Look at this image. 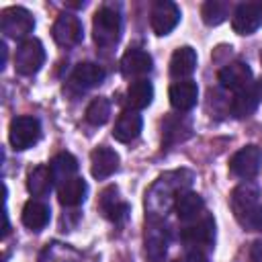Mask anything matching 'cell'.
<instances>
[{
	"label": "cell",
	"instance_id": "6da1fadb",
	"mask_svg": "<svg viewBox=\"0 0 262 262\" xmlns=\"http://www.w3.org/2000/svg\"><path fill=\"white\" fill-rule=\"evenodd\" d=\"M121 29H123V18L119 10L111 6H102L96 10L92 20V35L98 47H113L121 37Z\"/></svg>",
	"mask_w": 262,
	"mask_h": 262
},
{
	"label": "cell",
	"instance_id": "7a4b0ae2",
	"mask_svg": "<svg viewBox=\"0 0 262 262\" xmlns=\"http://www.w3.org/2000/svg\"><path fill=\"white\" fill-rule=\"evenodd\" d=\"M41 139V123L35 117H14L8 127V141L16 151L33 147Z\"/></svg>",
	"mask_w": 262,
	"mask_h": 262
},
{
	"label": "cell",
	"instance_id": "3957f363",
	"mask_svg": "<svg viewBox=\"0 0 262 262\" xmlns=\"http://www.w3.org/2000/svg\"><path fill=\"white\" fill-rule=\"evenodd\" d=\"M45 61V49L39 39H25L14 53V70L20 76H33Z\"/></svg>",
	"mask_w": 262,
	"mask_h": 262
},
{
	"label": "cell",
	"instance_id": "277c9868",
	"mask_svg": "<svg viewBox=\"0 0 262 262\" xmlns=\"http://www.w3.org/2000/svg\"><path fill=\"white\" fill-rule=\"evenodd\" d=\"M0 27L2 33L10 39H23L35 29L33 14L23 6H8L0 14Z\"/></svg>",
	"mask_w": 262,
	"mask_h": 262
},
{
	"label": "cell",
	"instance_id": "5b68a950",
	"mask_svg": "<svg viewBox=\"0 0 262 262\" xmlns=\"http://www.w3.org/2000/svg\"><path fill=\"white\" fill-rule=\"evenodd\" d=\"M51 35H53V41L57 45H61V47H74L84 37L82 20L76 14H72V12H61L55 18V23H53Z\"/></svg>",
	"mask_w": 262,
	"mask_h": 262
},
{
	"label": "cell",
	"instance_id": "8992f818",
	"mask_svg": "<svg viewBox=\"0 0 262 262\" xmlns=\"http://www.w3.org/2000/svg\"><path fill=\"white\" fill-rule=\"evenodd\" d=\"M262 164V149L258 145H246L237 149L229 160V170L237 178H254Z\"/></svg>",
	"mask_w": 262,
	"mask_h": 262
},
{
	"label": "cell",
	"instance_id": "52a82bcc",
	"mask_svg": "<svg viewBox=\"0 0 262 262\" xmlns=\"http://www.w3.org/2000/svg\"><path fill=\"white\" fill-rule=\"evenodd\" d=\"M180 20V8L170 2V0H158L154 6H151V12H149V25H151V31L160 37L168 35L170 31H174V27L178 25Z\"/></svg>",
	"mask_w": 262,
	"mask_h": 262
},
{
	"label": "cell",
	"instance_id": "ba28073f",
	"mask_svg": "<svg viewBox=\"0 0 262 262\" xmlns=\"http://www.w3.org/2000/svg\"><path fill=\"white\" fill-rule=\"evenodd\" d=\"M219 82L223 88L242 92L252 88V68L244 61H231L219 70Z\"/></svg>",
	"mask_w": 262,
	"mask_h": 262
},
{
	"label": "cell",
	"instance_id": "9c48e42d",
	"mask_svg": "<svg viewBox=\"0 0 262 262\" xmlns=\"http://www.w3.org/2000/svg\"><path fill=\"white\" fill-rule=\"evenodd\" d=\"M262 25V8L260 2H244L235 8L231 27L237 35H252Z\"/></svg>",
	"mask_w": 262,
	"mask_h": 262
},
{
	"label": "cell",
	"instance_id": "30bf717a",
	"mask_svg": "<svg viewBox=\"0 0 262 262\" xmlns=\"http://www.w3.org/2000/svg\"><path fill=\"white\" fill-rule=\"evenodd\" d=\"M151 68H154V59L143 49L131 47L121 57V72L125 78H139L141 80V76H147L151 72Z\"/></svg>",
	"mask_w": 262,
	"mask_h": 262
},
{
	"label": "cell",
	"instance_id": "8fae6325",
	"mask_svg": "<svg viewBox=\"0 0 262 262\" xmlns=\"http://www.w3.org/2000/svg\"><path fill=\"white\" fill-rule=\"evenodd\" d=\"M119 168V154L106 145H98L90 151V172L94 178L102 180L115 174Z\"/></svg>",
	"mask_w": 262,
	"mask_h": 262
},
{
	"label": "cell",
	"instance_id": "7c38bea8",
	"mask_svg": "<svg viewBox=\"0 0 262 262\" xmlns=\"http://www.w3.org/2000/svg\"><path fill=\"white\" fill-rule=\"evenodd\" d=\"M98 207L102 211V215L113 221V223H121L127 219L129 215V205L119 196V190L117 186H108L100 192V201H98Z\"/></svg>",
	"mask_w": 262,
	"mask_h": 262
},
{
	"label": "cell",
	"instance_id": "4fadbf2b",
	"mask_svg": "<svg viewBox=\"0 0 262 262\" xmlns=\"http://www.w3.org/2000/svg\"><path fill=\"white\" fill-rule=\"evenodd\" d=\"M258 188L250 182H244L239 186H235V190L231 192V209L237 221H242L248 213H252L260 203H258Z\"/></svg>",
	"mask_w": 262,
	"mask_h": 262
},
{
	"label": "cell",
	"instance_id": "5bb4252c",
	"mask_svg": "<svg viewBox=\"0 0 262 262\" xmlns=\"http://www.w3.org/2000/svg\"><path fill=\"white\" fill-rule=\"evenodd\" d=\"M168 96H170V104L176 111L184 113V111H190L196 104V100H199V86L192 80H180V82H174L170 86Z\"/></svg>",
	"mask_w": 262,
	"mask_h": 262
},
{
	"label": "cell",
	"instance_id": "9a60e30c",
	"mask_svg": "<svg viewBox=\"0 0 262 262\" xmlns=\"http://www.w3.org/2000/svg\"><path fill=\"white\" fill-rule=\"evenodd\" d=\"M141 127H143V121L137 111H123L113 127V137L121 143H131L133 139L139 137Z\"/></svg>",
	"mask_w": 262,
	"mask_h": 262
},
{
	"label": "cell",
	"instance_id": "2e32d148",
	"mask_svg": "<svg viewBox=\"0 0 262 262\" xmlns=\"http://www.w3.org/2000/svg\"><path fill=\"white\" fill-rule=\"evenodd\" d=\"M180 237L188 246H211L215 239V221L213 217H203L201 221L182 229Z\"/></svg>",
	"mask_w": 262,
	"mask_h": 262
},
{
	"label": "cell",
	"instance_id": "e0dca14e",
	"mask_svg": "<svg viewBox=\"0 0 262 262\" xmlns=\"http://www.w3.org/2000/svg\"><path fill=\"white\" fill-rule=\"evenodd\" d=\"M196 70V51L190 45L178 47L170 57V74L176 80L188 78Z\"/></svg>",
	"mask_w": 262,
	"mask_h": 262
},
{
	"label": "cell",
	"instance_id": "ac0fdd59",
	"mask_svg": "<svg viewBox=\"0 0 262 262\" xmlns=\"http://www.w3.org/2000/svg\"><path fill=\"white\" fill-rule=\"evenodd\" d=\"M106 78V72L102 66L94 63V61H84V63H78L76 70L72 72V82L82 88V90H88V88H94L98 84H102V80Z\"/></svg>",
	"mask_w": 262,
	"mask_h": 262
},
{
	"label": "cell",
	"instance_id": "d6986e66",
	"mask_svg": "<svg viewBox=\"0 0 262 262\" xmlns=\"http://www.w3.org/2000/svg\"><path fill=\"white\" fill-rule=\"evenodd\" d=\"M20 219H23V225H25L27 229H31V231H41V229L49 223L51 211H49V207H47L45 203H41V201H29V203L23 207Z\"/></svg>",
	"mask_w": 262,
	"mask_h": 262
},
{
	"label": "cell",
	"instance_id": "ffe728a7",
	"mask_svg": "<svg viewBox=\"0 0 262 262\" xmlns=\"http://www.w3.org/2000/svg\"><path fill=\"white\" fill-rule=\"evenodd\" d=\"M203 209H205L203 196L196 194V192H190V190L180 192V194L176 196V201H174V211H176L178 219H182V221L196 219V217L203 213Z\"/></svg>",
	"mask_w": 262,
	"mask_h": 262
},
{
	"label": "cell",
	"instance_id": "44dd1931",
	"mask_svg": "<svg viewBox=\"0 0 262 262\" xmlns=\"http://www.w3.org/2000/svg\"><path fill=\"white\" fill-rule=\"evenodd\" d=\"M86 192H88V184L84 178H70L66 180L63 184H59V190H57V196H59V203L63 207H76L80 205L84 199H86Z\"/></svg>",
	"mask_w": 262,
	"mask_h": 262
},
{
	"label": "cell",
	"instance_id": "7402d4cb",
	"mask_svg": "<svg viewBox=\"0 0 262 262\" xmlns=\"http://www.w3.org/2000/svg\"><path fill=\"white\" fill-rule=\"evenodd\" d=\"M53 186V174L49 166H37L27 174V190L33 196H47Z\"/></svg>",
	"mask_w": 262,
	"mask_h": 262
},
{
	"label": "cell",
	"instance_id": "603a6c76",
	"mask_svg": "<svg viewBox=\"0 0 262 262\" xmlns=\"http://www.w3.org/2000/svg\"><path fill=\"white\" fill-rule=\"evenodd\" d=\"M166 250H168V233L154 225L145 231V254L151 262H162V258L166 256Z\"/></svg>",
	"mask_w": 262,
	"mask_h": 262
},
{
	"label": "cell",
	"instance_id": "cb8c5ba5",
	"mask_svg": "<svg viewBox=\"0 0 262 262\" xmlns=\"http://www.w3.org/2000/svg\"><path fill=\"white\" fill-rule=\"evenodd\" d=\"M154 100V86L149 80H135L131 82V86L127 88V102L133 111H139V108H145L149 106Z\"/></svg>",
	"mask_w": 262,
	"mask_h": 262
},
{
	"label": "cell",
	"instance_id": "d4e9b609",
	"mask_svg": "<svg viewBox=\"0 0 262 262\" xmlns=\"http://www.w3.org/2000/svg\"><path fill=\"white\" fill-rule=\"evenodd\" d=\"M49 170H51V174H53V180L63 184L66 180L74 178V174H76V170H78V160H76L72 154L61 151V154H57V156L49 162Z\"/></svg>",
	"mask_w": 262,
	"mask_h": 262
},
{
	"label": "cell",
	"instance_id": "484cf974",
	"mask_svg": "<svg viewBox=\"0 0 262 262\" xmlns=\"http://www.w3.org/2000/svg\"><path fill=\"white\" fill-rule=\"evenodd\" d=\"M258 102H260V98H258L254 86L248 88V90L235 92V96H233V100H231V113H233V117H237V119L250 117V115L256 111Z\"/></svg>",
	"mask_w": 262,
	"mask_h": 262
},
{
	"label": "cell",
	"instance_id": "4316f807",
	"mask_svg": "<svg viewBox=\"0 0 262 262\" xmlns=\"http://www.w3.org/2000/svg\"><path fill=\"white\" fill-rule=\"evenodd\" d=\"M111 117V102L106 98H94L88 106H86V121L94 127H100L108 121Z\"/></svg>",
	"mask_w": 262,
	"mask_h": 262
},
{
	"label": "cell",
	"instance_id": "83f0119b",
	"mask_svg": "<svg viewBox=\"0 0 262 262\" xmlns=\"http://www.w3.org/2000/svg\"><path fill=\"white\" fill-rule=\"evenodd\" d=\"M201 14H203L205 25L217 27V25H221L227 18V4L225 2H219V0H209V2L203 4Z\"/></svg>",
	"mask_w": 262,
	"mask_h": 262
},
{
	"label": "cell",
	"instance_id": "f1b7e54d",
	"mask_svg": "<svg viewBox=\"0 0 262 262\" xmlns=\"http://www.w3.org/2000/svg\"><path fill=\"white\" fill-rule=\"evenodd\" d=\"M239 223H242L246 229H250V231H258V229H262V205H258L252 213H248Z\"/></svg>",
	"mask_w": 262,
	"mask_h": 262
},
{
	"label": "cell",
	"instance_id": "f546056e",
	"mask_svg": "<svg viewBox=\"0 0 262 262\" xmlns=\"http://www.w3.org/2000/svg\"><path fill=\"white\" fill-rule=\"evenodd\" d=\"M250 262H262V239H256L250 246Z\"/></svg>",
	"mask_w": 262,
	"mask_h": 262
},
{
	"label": "cell",
	"instance_id": "4dcf8cb0",
	"mask_svg": "<svg viewBox=\"0 0 262 262\" xmlns=\"http://www.w3.org/2000/svg\"><path fill=\"white\" fill-rule=\"evenodd\" d=\"M184 262H207V258H205V254H201V252H190Z\"/></svg>",
	"mask_w": 262,
	"mask_h": 262
},
{
	"label": "cell",
	"instance_id": "1f68e13d",
	"mask_svg": "<svg viewBox=\"0 0 262 262\" xmlns=\"http://www.w3.org/2000/svg\"><path fill=\"white\" fill-rule=\"evenodd\" d=\"M254 90H256V94H258V98H260V100H262V80H260V82H256V84H254Z\"/></svg>",
	"mask_w": 262,
	"mask_h": 262
},
{
	"label": "cell",
	"instance_id": "d6a6232c",
	"mask_svg": "<svg viewBox=\"0 0 262 262\" xmlns=\"http://www.w3.org/2000/svg\"><path fill=\"white\" fill-rule=\"evenodd\" d=\"M260 8H262V2H260Z\"/></svg>",
	"mask_w": 262,
	"mask_h": 262
}]
</instances>
